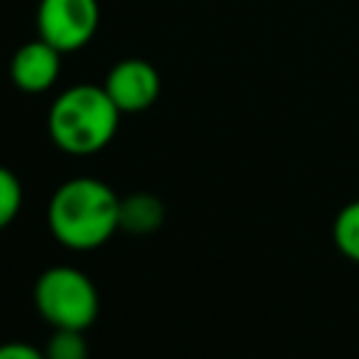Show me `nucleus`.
<instances>
[{
    "mask_svg": "<svg viewBox=\"0 0 359 359\" xmlns=\"http://www.w3.org/2000/svg\"><path fill=\"white\" fill-rule=\"evenodd\" d=\"M121 196L98 177L65 180L48 202V230L50 236L73 250L90 252L104 247L118 230Z\"/></svg>",
    "mask_w": 359,
    "mask_h": 359,
    "instance_id": "f257e3e1",
    "label": "nucleus"
},
{
    "mask_svg": "<svg viewBox=\"0 0 359 359\" xmlns=\"http://www.w3.org/2000/svg\"><path fill=\"white\" fill-rule=\"evenodd\" d=\"M121 115L104 84H70L48 107V135L59 151L87 157L112 143Z\"/></svg>",
    "mask_w": 359,
    "mask_h": 359,
    "instance_id": "f03ea898",
    "label": "nucleus"
},
{
    "mask_svg": "<svg viewBox=\"0 0 359 359\" xmlns=\"http://www.w3.org/2000/svg\"><path fill=\"white\" fill-rule=\"evenodd\" d=\"M34 309L50 328L87 331L98 320L101 297L87 272L70 264H56L36 278Z\"/></svg>",
    "mask_w": 359,
    "mask_h": 359,
    "instance_id": "7ed1b4c3",
    "label": "nucleus"
},
{
    "mask_svg": "<svg viewBox=\"0 0 359 359\" xmlns=\"http://www.w3.org/2000/svg\"><path fill=\"white\" fill-rule=\"evenodd\" d=\"M101 22L98 0H39L34 31L62 53H76L93 42Z\"/></svg>",
    "mask_w": 359,
    "mask_h": 359,
    "instance_id": "20e7f679",
    "label": "nucleus"
},
{
    "mask_svg": "<svg viewBox=\"0 0 359 359\" xmlns=\"http://www.w3.org/2000/svg\"><path fill=\"white\" fill-rule=\"evenodd\" d=\"M101 84L123 115L146 112L149 107H154L160 98V87H163L157 67L140 56H126L115 62L107 70Z\"/></svg>",
    "mask_w": 359,
    "mask_h": 359,
    "instance_id": "39448f33",
    "label": "nucleus"
},
{
    "mask_svg": "<svg viewBox=\"0 0 359 359\" xmlns=\"http://www.w3.org/2000/svg\"><path fill=\"white\" fill-rule=\"evenodd\" d=\"M62 50L48 45L45 39L34 36L22 42L8 62V79L11 84L25 95H42L48 93L62 73Z\"/></svg>",
    "mask_w": 359,
    "mask_h": 359,
    "instance_id": "423d86ee",
    "label": "nucleus"
},
{
    "mask_svg": "<svg viewBox=\"0 0 359 359\" xmlns=\"http://www.w3.org/2000/svg\"><path fill=\"white\" fill-rule=\"evenodd\" d=\"M165 219V208L160 202V196L149 194V191H135L129 196H121V230L129 236H149L154 230H160Z\"/></svg>",
    "mask_w": 359,
    "mask_h": 359,
    "instance_id": "0eeeda50",
    "label": "nucleus"
},
{
    "mask_svg": "<svg viewBox=\"0 0 359 359\" xmlns=\"http://www.w3.org/2000/svg\"><path fill=\"white\" fill-rule=\"evenodd\" d=\"M331 238L339 255L359 264V199H351L337 210L331 224Z\"/></svg>",
    "mask_w": 359,
    "mask_h": 359,
    "instance_id": "6e6552de",
    "label": "nucleus"
},
{
    "mask_svg": "<svg viewBox=\"0 0 359 359\" xmlns=\"http://www.w3.org/2000/svg\"><path fill=\"white\" fill-rule=\"evenodd\" d=\"M42 351L45 359H90V345L84 331H73V328H53Z\"/></svg>",
    "mask_w": 359,
    "mask_h": 359,
    "instance_id": "1a4fd4ad",
    "label": "nucleus"
},
{
    "mask_svg": "<svg viewBox=\"0 0 359 359\" xmlns=\"http://www.w3.org/2000/svg\"><path fill=\"white\" fill-rule=\"evenodd\" d=\"M20 208H22V182L11 168L0 165V230H6L17 219Z\"/></svg>",
    "mask_w": 359,
    "mask_h": 359,
    "instance_id": "9d476101",
    "label": "nucleus"
},
{
    "mask_svg": "<svg viewBox=\"0 0 359 359\" xmlns=\"http://www.w3.org/2000/svg\"><path fill=\"white\" fill-rule=\"evenodd\" d=\"M0 359H45V351L31 345V342H3L0 345Z\"/></svg>",
    "mask_w": 359,
    "mask_h": 359,
    "instance_id": "9b49d317",
    "label": "nucleus"
}]
</instances>
